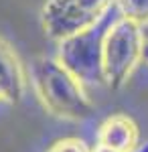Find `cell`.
I'll return each mask as SVG.
<instances>
[{
	"label": "cell",
	"instance_id": "6da1fadb",
	"mask_svg": "<svg viewBox=\"0 0 148 152\" xmlns=\"http://www.w3.org/2000/svg\"><path fill=\"white\" fill-rule=\"evenodd\" d=\"M33 83L43 105L53 116L73 122L93 116V104L83 89V83L71 75L59 59H34Z\"/></svg>",
	"mask_w": 148,
	"mask_h": 152
},
{
	"label": "cell",
	"instance_id": "7a4b0ae2",
	"mask_svg": "<svg viewBox=\"0 0 148 152\" xmlns=\"http://www.w3.org/2000/svg\"><path fill=\"white\" fill-rule=\"evenodd\" d=\"M116 16H118V10L114 6L97 24L59 41V63L71 75H75L83 85H106L103 39H106V33Z\"/></svg>",
	"mask_w": 148,
	"mask_h": 152
},
{
	"label": "cell",
	"instance_id": "3957f363",
	"mask_svg": "<svg viewBox=\"0 0 148 152\" xmlns=\"http://www.w3.org/2000/svg\"><path fill=\"white\" fill-rule=\"evenodd\" d=\"M144 47L146 35L142 26L118 14L103 39V77L108 87L120 89L130 79L144 59Z\"/></svg>",
	"mask_w": 148,
	"mask_h": 152
},
{
	"label": "cell",
	"instance_id": "277c9868",
	"mask_svg": "<svg viewBox=\"0 0 148 152\" xmlns=\"http://www.w3.org/2000/svg\"><path fill=\"white\" fill-rule=\"evenodd\" d=\"M114 8V0H47L41 12L45 33L63 41L97 24Z\"/></svg>",
	"mask_w": 148,
	"mask_h": 152
},
{
	"label": "cell",
	"instance_id": "5b68a950",
	"mask_svg": "<svg viewBox=\"0 0 148 152\" xmlns=\"http://www.w3.org/2000/svg\"><path fill=\"white\" fill-rule=\"evenodd\" d=\"M24 94V71L14 49L0 37V102L16 104Z\"/></svg>",
	"mask_w": 148,
	"mask_h": 152
},
{
	"label": "cell",
	"instance_id": "8992f818",
	"mask_svg": "<svg viewBox=\"0 0 148 152\" xmlns=\"http://www.w3.org/2000/svg\"><path fill=\"white\" fill-rule=\"evenodd\" d=\"M97 144L110 146L118 152H134L140 146L138 144V126L126 114H114L100 126Z\"/></svg>",
	"mask_w": 148,
	"mask_h": 152
},
{
	"label": "cell",
	"instance_id": "52a82bcc",
	"mask_svg": "<svg viewBox=\"0 0 148 152\" xmlns=\"http://www.w3.org/2000/svg\"><path fill=\"white\" fill-rule=\"evenodd\" d=\"M114 6L122 18L140 26L148 24V0H114Z\"/></svg>",
	"mask_w": 148,
	"mask_h": 152
},
{
	"label": "cell",
	"instance_id": "ba28073f",
	"mask_svg": "<svg viewBox=\"0 0 148 152\" xmlns=\"http://www.w3.org/2000/svg\"><path fill=\"white\" fill-rule=\"evenodd\" d=\"M47 152H91V148L79 138H63L55 142Z\"/></svg>",
	"mask_w": 148,
	"mask_h": 152
},
{
	"label": "cell",
	"instance_id": "9c48e42d",
	"mask_svg": "<svg viewBox=\"0 0 148 152\" xmlns=\"http://www.w3.org/2000/svg\"><path fill=\"white\" fill-rule=\"evenodd\" d=\"M91 152H118V150L110 148V146H103V144H95V146L91 148Z\"/></svg>",
	"mask_w": 148,
	"mask_h": 152
},
{
	"label": "cell",
	"instance_id": "30bf717a",
	"mask_svg": "<svg viewBox=\"0 0 148 152\" xmlns=\"http://www.w3.org/2000/svg\"><path fill=\"white\" fill-rule=\"evenodd\" d=\"M134 152H148V142H144V144H140Z\"/></svg>",
	"mask_w": 148,
	"mask_h": 152
},
{
	"label": "cell",
	"instance_id": "8fae6325",
	"mask_svg": "<svg viewBox=\"0 0 148 152\" xmlns=\"http://www.w3.org/2000/svg\"><path fill=\"white\" fill-rule=\"evenodd\" d=\"M144 59H146V63H148V41H146V47H144Z\"/></svg>",
	"mask_w": 148,
	"mask_h": 152
},
{
	"label": "cell",
	"instance_id": "7c38bea8",
	"mask_svg": "<svg viewBox=\"0 0 148 152\" xmlns=\"http://www.w3.org/2000/svg\"><path fill=\"white\" fill-rule=\"evenodd\" d=\"M144 35H146V41H148V33H144Z\"/></svg>",
	"mask_w": 148,
	"mask_h": 152
}]
</instances>
